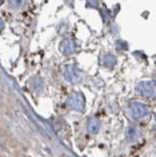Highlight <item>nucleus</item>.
<instances>
[{
	"label": "nucleus",
	"mask_w": 156,
	"mask_h": 157,
	"mask_svg": "<svg viewBox=\"0 0 156 157\" xmlns=\"http://www.w3.org/2000/svg\"><path fill=\"white\" fill-rule=\"evenodd\" d=\"M136 90L140 95L148 98H156V82L155 81H144L140 82Z\"/></svg>",
	"instance_id": "nucleus-1"
},
{
	"label": "nucleus",
	"mask_w": 156,
	"mask_h": 157,
	"mask_svg": "<svg viewBox=\"0 0 156 157\" xmlns=\"http://www.w3.org/2000/svg\"><path fill=\"white\" fill-rule=\"evenodd\" d=\"M67 105L70 108L77 111H82L85 109V97L82 93H78V92H74L68 97L67 99Z\"/></svg>",
	"instance_id": "nucleus-2"
},
{
	"label": "nucleus",
	"mask_w": 156,
	"mask_h": 157,
	"mask_svg": "<svg viewBox=\"0 0 156 157\" xmlns=\"http://www.w3.org/2000/svg\"><path fill=\"white\" fill-rule=\"evenodd\" d=\"M130 111L133 118L139 120L146 117L149 113L148 107L140 102H131L130 104Z\"/></svg>",
	"instance_id": "nucleus-3"
},
{
	"label": "nucleus",
	"mask_w": 156,
	"mask_h": 157,
	"mask_svg": "<svg viewBox=\"0 0 156 157\" xmlns=\"http://www.w3.org/2000/svg\"><path fill=\"white\" fill-rule=\"evenodd\" d=\"M64 77L68 82H77L81 80V73L77 67H75L74 65H70L66 67L64 71Z\"/></svg>",
	"instance_id": "nucleus-4"
},
{
	"label": "nucleus",
	"mask_w": 156,
	"mask_h": 157,
	"mask_svg": "<svg viewBox=\"0 0 156 157\" xmlns=\"http://www.w3.org/2000/svg\"><path fill=\"white\" fill-rule=\"evenodd\" d=\"M60 50L65 55H70L76 50V44L71 39H65L60 44Z\"/></svg>",
	"instance_id": "nucleus-5"
},
{
	"label": "nucleus",
	"mask_w": 156,
	"mask_h": 157,
	"mask_svg": "<svg viewBox=\"0 0 156 157\" xmlns=\"http://www.w3.org/2000/svg\"><path fill=\"white\" fill-rule=\"evenodd\" d=\"M139 135V132L138 130V128L135 126H129L126 129V137L130 141H135L138 140Z\"/></svg>",
	"instance_id": "nucleus-6"
},
{
	"label": "nucleus",
	"mask_w": 156,
	"mask_h": 157,
	"mask_svg": "<svg viewBox=\"0 0 156 157\" xmlns=\"http://www.w3.org/2000/svg\"><path fill=\"white\" fill-rule=\"evenodd\" d=\"M87 129H89L90 134H96V132H98L100 129V122L98 121V119L93 117L89 118V121H87Z\"/></svg>",
	"instance_id": "nucleus-7"
},
{
	"label": "nucleus",
	"mask_w": 156,
	"mask_h": 157,
	"mask_svg": "<svg viewBox=\"0 0 156 157\" xmlns=\"http://www.w3.org/2000/svg\"><path fill=\"white\" fill-rule=\"evenodd\" d=\"M102 65H104L105 67H113L116 64V57L112 54H105V55L102 57Z\"/></svg>",
	"instance_id": "nucleus-8"
},
{
	"label": "nucleus",
	"mask_w": 156,
	"mask_h": 157,
	"mask_svg": "<svg viewBox=\"0 0 156 157\" xmlns=\"http://www.w3.org/2000/svg\"><path fill=\"white\" fill-rule=\"evenodd\" d=\"M3 28H4V23H3V21H2V19L0 18V32L2 31Z\"/></svg>",
	"instance_id": "nucleus-9"
},
{
	"label": "nucleus",
	"mask_w": 156,
	"mask_h": 157,
	"mask_svg": "<svg viewBox=\"0 0 156 157\" xmlns=\"http://www.w3.org/2000/svg\"><path fill=\"white\" fill-rule=\"evenodd\" d=\"M4 3V1H0V5H2Z\"/></svg>",
	"instance_id": "nucleus-10"
},
{
	"label": "nucleus",
	"mask_w": 156,
	"mask_h": 157,
	"mask_svg": "<svg viewBox=\"0 0 156 157\" xmlns=\"http://www.w3.org/2000/svg\"><path fill=\"white\" fill-rule=\"evenodd\" d=\"M155 121H156V114H155Z\"/></svg>",
	"instance_id": "nucleus-11"
}]
</instances>
